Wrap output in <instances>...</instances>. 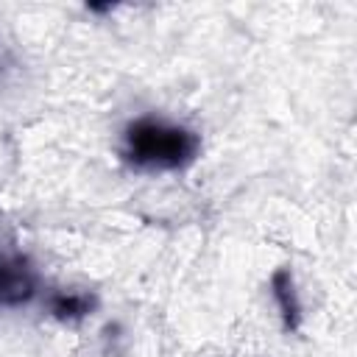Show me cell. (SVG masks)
Here are the masks:
<instances>
[{"label": "cell", "mask_w": 357, "mask_h": 357, "mask_svg": "<svg viewBox=\"0 0 357 357\" xmlns=\"http://www.w3.org/2000/svg\"><path fill=\"white\" fill-rule=\"evenodd\" d=\"M273 296L282 307V315H284V326L293 329L298 324V298H296V290H293V279H290V271H276L273 273Z\"/></svg>", "instance_id": "obj_3"}, {"label": "cell", "mask_w": 357, "mask_h": 357, "mask_svg": "<svg viewBox=\"0 0 357 357\" xmlns=\"http://www.w3.org/2000/svg\"><path fill=\"white\" fill-rule=\"evenodd\" d=\"M198 137L184 128L153 117H139L126 128V159L137 167L173 170L192 162Z\"/></svg>", "instance_id": "obj_1"}, {"label": "cell", "mask_w": 357, "mask_h": 357, "mask_svg": "<svg viewBox=\"0 0 357 357\" xmlns=\"http://www.w3.org/2000/svg\"><path fill=\"white\" fill-rule=\"evenodd\" d=\"M33 273L22 257H0V304L17 307L33 296Z\"/></svg>", "instance_id": "obj_2"}, {"label": "cell", "mask_w": 357, "mask_h": 357, "mask_svg": "<svg viewBox=\"0 0 357 357\" xmlns=\"http://www.w3.org/2000/svg\"><path fill=\"white\" fill-rule=\"evenodd\" d=\"M89 307H92V298L89 296H78V293H56L53 298H50V312L56 315V318H61V321H73V318H81V315H86L89 312Z\"/></svg>", "instance_id": "obj_4"}]
</instances>
